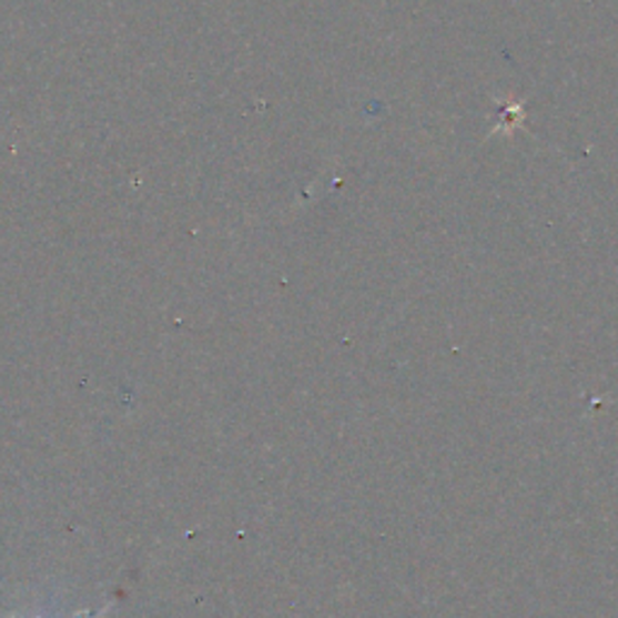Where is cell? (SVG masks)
Returning a JSON list of instances; mask_svg holds the SVG:
<instances>
[{
  "mask_svg": "<svg viewBox=\"0 0 618 618\" xmlns=\"http://www.w3.org/2000/svg\"><path fill=\"white\" fill-rule=\"evenodd\" d=\"M92 618H100V614H98V616H92Z\"/></svg>",
  "mask_w": 618,
  "mask_h": 618,
  "instance_id": "1",
  "label": "cell"
}]
</instances>
